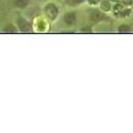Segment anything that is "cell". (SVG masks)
Here are the masks:
<instances>
[{
  "label": "cell",
  "instance_id": "1",
  "mask_svg": "<svg viewBox=\"0 0 133 133\" xmlns=\"http://www.w3.org/2000/svg\"><path fill=\"white\" fill-rule=\"evenodd\" d=\"M44 13H46L47 17H49L51 21H56L59 15V10H58V7H57L55 4L49 2V4H47L46 7H44Z\"/></svg>",
  "mask_w": 133,
  "mask_h": 133
},
{
  "label": "cell",
  "instance_id": "2",
  "mask_svg": "<svg viewBox=\"0 0 133 133\" xmlns=\"http://www.w3.org/2000/svg\"><path fill=\"white\" fill-rule=\"evenodd\" d=\"M16 24H17V29H18L22 33L31 32V30H32L31 24H30V22H28L25 18H23L22 16H19L18 18L16 19Z\"/></svg>",
  "mask_w": 133,
  "mask_h": 133
},
{
  "label": "cell",
  "instance_id": "3",
  "mask_svg": "<svg viewBox=\"0 0 133 133\" xmlns=\"http://www.w3.org/2000/svg\"><path fill=\"white\" fill-rule=\"evenodd\" d=\"M90 18H91V21H93V22H100V21L107 19V16L99 10H93V11H91V14H90Z\"/></svg>",
  "mask_w": 133,
  "mask_h": 133
},
{
  "label": "cell",
  "instance_id": "4",
  "mask_svg": "<svg viewBox=\"0 0 133 133\" xmlns=\"http://www.w3.org/2000/svg\"><path fill=\"white\" fill-rule=\"evenodd\" d=\"M64 22L67 25H74L76 23V14L74 11H68L64 15Z\"/></svg>",
  "mask_w": 133,
  "mask_h": 133
},
{
  "label": "cell",
  "instance_id": "5",
  "mask_svg": "<svg viewBox=\"0 0 133 133\" xmlns=\"http://www.w3.org/2000/svg\"><path fill=\"white\" fill-rule=\"evenodd\" d=\"M14 5L18 8H26L30 5V0H15Z\"/></svg>",
  "mask_w": 133,
  "mask_h": 133
},
{
  "label": "cell",
  "instance_id": "6",
  "mask_svg": "<svg viewBox=\"0 0 133 133\" xmlns=\"http://www.w3.org/2000/svg\"><path fill=\"white\" fill-rule=\"evenodd\" d=\"M4 32L8 33V34H14V33H17V29H16V26L13 25V24H8V25L5 26Z\"/></svg>",
  "mask_w": 133,
  "mask_h": 133
},
{
  "label": "cell",
  "instance_id": "7",
  "mask_svg": "<svg viewBox=\"0 0 133 133\" xmlns=\"http://www.w3.org/2000/svg\"><path fill=\"white\" fill-rule=\"evenodd\" d=\"M118 32L119 33H130L131 32V26L128 24H122L118 28Z\"/></svg>",
  "mask_w": 133,
  "mask_h": 133
},
{
  "label": "cell",
  "instance_id": "8",
  "mask_svg": "<svg viewBox=\"0 0 133 133\" xmlns=\"http://www.w3.org/2000/svg\"><path fill=\"white\" fill-rule=\"evenodd\" d=\"M101 7L104 8L105 10H109V9H110V5L108 4V2H104V4L101 5Z\"/></svg>",
  "mask_w": 133,
  "mask_h": 133
},
{
  "label": "cell",
  "instance_id": "9",
  "mask_svg": "<svg viewBox=\"0 0 133 133\" xmlns=\"http://www.w3.org/2000/svg\"><path fill=\"white\" fill-rule=\"evenodd\" d=\"M72 1H75V2H81V1H83V0H72Z\"/></svg>",
  "mask_w": 133,
  "mask_h": 133
}]
</instances>
